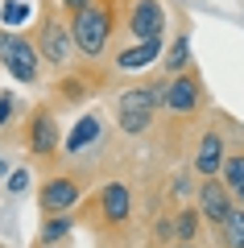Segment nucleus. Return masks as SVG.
<instances>
[{
  "instance_id": "nucleus-25",
  "label": "nucleus",
  "mask_w": 244,
  "mask_h": 248,
  "mask_svg": "<svg viewBox=\"0 0 244 248\" xmlns=\"http://www.w3.org/2000/svg\"><path fill=\"white\" fill-rule=\"evenodd\" d=\"M174 248H195V244H174Z\"/></svg>"
},
{
  "instance_id": "nucleus-6",
  "label": "nucleus",
  "mask_w": 244,
  "mask_h": 248,
  "mask_svg": "<svg viewBox=\"0 0 244 248\" xmlns=\"http://www.w3.org/2000/svg\"><path fill=\"white\" fill-rule=\"evenodd\" d=\"M203 104V79L195 71H182L166 83V112L174 116H195Z\"/></svg>"
},
{
  "instance_id": "nucleus-14",
  "label": "nucleus",
  "mask_w": 244,
  "mask_h": 248,
  "mask_svg": "<svg viewBox=\"0 0 244 248\" xmlns=\"http://www.w3.org/2000/svg\"><path fill=\"white\" fill-rule=\"evenodd\" d=\"M224 182H228V190H232L236 203H244V149L228 153V161H224Z\"/></svg>"
},
{
  "instance_id": "nucleus-23",
  "label": "nucleus",
  "mask_w": 244,
  "mask_h": 248,
  "mask_svg": "<svg viewBox=\"0 0 244 248\" xmlns=\"http://www.w3.org/2000/svg\"><path fill=\"white\" fill-rule=\"evenodd\" d=\"M9 116H13V95L4 91V95H0V128L9 124Z\"/></svg>"
},
{
  "instance_id": "nucleus-17",
  "label": "nucleus",
  "mask_w": 244,
  "mask_h": 248,
  "mask_svg": "<svg viewBox=\"0 0 244 248\" xmlns=\"http://www.w3.org/2000/svg\"><path fill=\"white\" fill-rule=\"evenodd\" d=\"M162 62H166V71H170V75L191 71V37H186V33H178V37H174V46L166 50V58H162Z\"/></svg>"
},
{
  "instance_id": "nucleus-5",
  "label": "nucleus",
  "mask_w": 244,
  "mask_h": 248,
  "mask_svg": "<svg viewBox=\"0 0 244 248\" xmlns=\"http://www.w3.org/2000/svg\"><path fill=\"white\" fill-rule=\"evenodd\" d=\"M37 54H42V62H50V66H66L70 54H75V37H70V25H62V21L46 17L42 29H37Z\"/></svg>"
},
{
  "instance_id": "nucleus-4",
  "label": "nucleus",
  "mask_w": 244,
  "mask_h": 248,
  "mask_svg": "<svg viewBox=\"0 0 244 248\" xmlns=\"http://www.w3.org/2000/svg\"><path fill=\"white\" fill-rule=\"evenodd\" d=\"M83 199V182L70 174H54L42 182V190H37V207H42V215H66L70 207Z\"/></svg>"
},
{
  "instance_id": "nucleus-9",
  "label": "nucleus",
  "mask_w": 244,
  "mask_h": 248,
  "mask_svg": "<svg viewBox=\"0 0 244 248\" xmlns=\"http://www.w3.org/2000/svg\"><path fill=\"white\" fill-rule=\"evenodd\" d=\"M224 161H228L224 133H219V128H207V133L199 137V145H195V161H191V170H195L199 178H219Z\"/></svg>"
},
{
  "instance_id": "nucleus-10",
  "label": "nucleus",
  "mask_w": 244,
  "mask_h": 248,
  "mask_svg": "<svg viewBox=\"0 0 244 248\" xmlns=\"http://www.w3.org/2000/svg\"><path fill=\"white\" fill-rule=\"evenodd\" d=\"M132 215V190L124 182H108L99 186V219L112 223V228H120V223H129Z\"/></svg>"
},
{
  "instance_id": "nucleus-15",
  "label": "nucleus",
  "mask_w": 244,
  "mask_h": 248,
  "mask_svg": "<svg viewBox=\"0 0 244 248\" xmlns=\"http://www.w3.org/2000/svg\"><path fill=\"white\" fill-rule=\"evenodd\" d=\"M219 240H224V248H244V203H236L232 215L219 223Z\"/></svg>"
},
{
  "instance_id": "nucleus-7",
  "label": "nucleus",
  "mask_w": 244,
  "mask_h": 248,
  "mask_svg": "<svg viewBox=\"0 0 244 248\" xmlns=\"http://www.w3.org/2000/svg\"><path fill=\"white\" fill-rule=\"evenodd\" d=\"M58 120H54L50 108H33V116H29L25 124V149L33 153V157H46V153L58 149Z\"/></svg>"
},
{
  "instance_id": "nucleus-1",
  "label": "nucleus",
  "mask_w": 244,
  "mask_h": 248,
  "mask_svg": "<svg viewBox=\"0 0 244 248\" xmlns=\"http://www.w3.org/2000/svg\"><path fill=\"white\" fill-rule=\"evenodd\" d=\"M66 25H70V37H75V50L87 54V58H99V54L108 50V37H112V0L87 4V9L75 13Z\"/></svg>"
},
{
  "instance_id": "nucleus-2",
  "label": "nucleus",
  "mask_w": 244,
  "mask_h": 248,
  "mask_svg": "<svg viewBox=\"0 0 244 248\" xmlns=\"http://www.w3.org/2000/svg\"><path fill=\"white\" fill-rule=\"evenodd\" d=\"M0 62L4 71L21 83H33L37 71H42V54H37V42H29L25 33H9L0 29Z\"/></svg>"
},
{
  "instance_id": "nucleus-20",
  "label": "nucleus",
  "mask_w": 244,
  "mask_h": 248,
  "mask_svg": "<svg viewBox=\"0 0 244 248\" xmlns=\"http://www.w3.org/2000/svg\"><path fill=\"white\" fill-rule=\"evenodd\" d=\"M170 195H174V199H186V195H199V190H195V186H191V174H178L174 182H170Z\"/></svg>"
},
{
  "instance_id": "nucleus-3",
  "label": "nucleus",
  "mask_w": 244,
  "mask_h": 248,
  "mask_svg": "<svg viewBox=\"0 0 244 248\" xmlns=\"http://www.w3.org/2000/svg\"><path fill=\"white\" fill-rule=\"evenodd\" d=\"M124 33L132 42H153L166 33V4L162 0H129L124 9Z\"/></svg>"
},
{
  "instance_id": "nucleus-21",
  "label": "nucleus",
  "mask_w": 244,
  "mask_h": 248,
  "mask_svg": "<svg viewBox=\"0 0 244 248\" xmlns=\"http://www.w3.org/2000/svg\"><path fill=\"white\" fill-rule=\"evenodd\" d=\"M21 190H29V170L25 166L9 174V195H21Z\"/></svg>"
},
{
  "instance_id": "nucleus-8",
  "label": "nucleus",
  "mask_w": 244,
  "mask_h": 248,
  "mask_svg": "<svg viewBox=\"0 0 244 248\" xmlns=\"http://www.w3.org/2000/svg\"><path fill=\"white\" fill-rule=\"evenodd\" d=\"M195 199H199V203H195V207H199V215L207 223H215V228L232 215V207H236L228 182H219V178H203V186H199V195H195Z\"/></svg>"
},
{
  "instance_id": "nucleus-22",
  "label": "nucleus",
  "mask_w": 244,
  "mask_h": 248,
  "mask_svg": "<svg viewBox=\"0 0 244 248\" xmlns=\"http://www.w3.org/2000/svg\"><path fill=\"white\" fill-rule=\"evenodd\" d=\"M4 21H9V25H17V21H25V4H17V0H9V4H4Z\"/></svg>"
},
{
  "instance_id": "nucleus-12",
  "label": "nucleus",
  "mask_w": 244,
  "mask_h": 248,
  "mask_svg": "<svg viewBox=\"0 0 244 248\" xmlns=\"http://www.w3.org/2000/svg\"><path fill=\"white\" fill-rule=\"evenodd\" d=\"M116 108H145V112H157L166 108V83H137L132 91H124L116 99Z\"/></svg>"
},
{
  "instance_id": "nucleus-24",
  "label": "nucleus",
  "mask_w": 244,
  "mask_h": 248,
  "mask_svg": "<svg viewBox=\"0 0 244 248\" xmlns=\"http://www.w3.org/2000/svg\"><path fill=\"white\" fill-rule=\"evenodd\" d=\"M58 4H62V9L70 13V17H75V13H83L87 4H96V0H58Z\"/></svg>"
},
{
  "instance_id": "nucleus-16",
  "label": "nucleus",
  "mask_w": 244,
  "mask_h": 248,
  "mask_svg": "<svg viewBox=\"0 0 244 248\" xmlns=\"http://www.w3.org/2000/svg\"><path fill=\"white\" fill-rule=\"evenodd\" d=\"M116 120H120V133L141 137L153 124V112H145V108H116Z\"/></svg>"
},
{
  "instance_id": "nucleus-19",
  "label": "nucleus",
  "mask_w": 244,
  "mask_h": 248,
  "mask_svg": "<svg viewBox=\"0 0 244 248\" xmlns=\"http://www.w3.org/2000/svg\"><path fill=\"white\" fill-rule=\"evenodd\" d=\"M99 137V120L96 116H83V120L75 124V133H70V141H66V153H79L83 145H91Z\"/></svg>"
},
{
  "instance_id": "nucleus-11",
  "label": "nucleus",
  "mask_w": 244,
  "mask_h": 248,
  "mask_svg": "<svg viewBox=\"0 0 244 248\" xmlns=\"http://www.w3.org/2000/svg\"><path fill=\"white\" fill-rule=\"evenodd\" d=\"M157 58H166L162 54V37H153V42H132L124 50H116V66L120 71H141V66H149Z\"/></svg>"
},
{
  "instance_id": "nucleus-18",
  "label": "nucleus",
  "mask_w": 244,
  "mask_h": 248,
  "mask_svg": "<svg viewBox=\"0 0 244 248\" xmlns=\"http://www.w3.org/2000/svg\"><path fill=\"white\" fill-rule=\"evenodd\" d=\"M75 228V219L70 215H46V223H42V232H37V248H50V244H58L66 232Z\"/></svg>"
},
{
  "instance_id": "nucleus-13",
  "label": "nucleus",
  "mask_w": 244,
  "mask_h": 248,
  "mask_svg": "<svg viewBox=\"0 0 244 248\" xmlns=\"http://www.w3.org/2000/svg\"><path fill=\"white\" fill-rule=\"evenodd\" d=\"M199 228H203V215H199V207H182V211L174 215V244H195Z\"/></svg>"
}]
</instances>
